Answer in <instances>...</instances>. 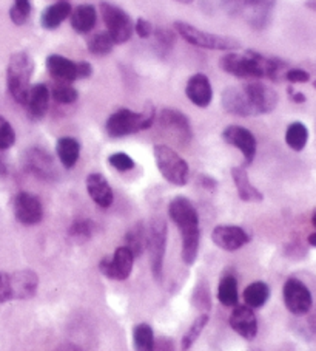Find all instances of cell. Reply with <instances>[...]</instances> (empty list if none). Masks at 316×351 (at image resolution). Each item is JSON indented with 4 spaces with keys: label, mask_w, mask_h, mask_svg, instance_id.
<instances>
[{
    "label": "cell",
    "mask_w": 316,
    "mask_h": 351,
    "mask_svg": "<svg viewBox=\"0 0 316 351\" xmlns=\"http://www.w3.org/2000/svg\"><path fill=\"white\" fill-rule=\"evenodd\" d=\"M220 65L226 73L242 77V80L269 77L272 81H281L282 73L285 76L289 66L282 59L267 58L264 54L253 50H247L244 53H228L221 59Z\"/></svg>",
    "instance_id": "cell-1"
},
{
    "label": "cell",
    "mask_w": 316,
    "mask_h": 351,
    "mask_svg": "<svg viewBox=\"0 0 316 351\" xmlns=\"http://www.w3.org/2000/svg\"><path fill=\"white\" fill-rule=\"evenodd\" d=\"M168 215L181 232L182 258L187 265H193L196 262L200 240L198 210L190 199L179 195L168 204Z\"/></svg>",
    "instance_id": "cell-2"
},
{
    "label": "cell",
    "mask_w": 316,
    "mask_h": 351,
    "mask_svg": "<svg viewBox=\"0 0 316 351\" xmlns=\"http://www.w3.org/2000/svg\"><path fill=\"white\" fill-rule=\"evenodd\" d=\"M156 121V108L148 104L142 108V112H133L130 108H119L110 114L107 119L105 129L111 138H124L133 133L150 129Z\"/></svg>",
    "instance_id": "cell-3"
},
{
    "label": "cell",
    "mask_w": 316,
    "mask_h": 351,
    "mask_svg": "<svg viewBox=\"0 0 316 351\" xmlns=\"http://www.w3.org/2000/svg\"><path fill=\"white\" fill-rule=\"evenodd\" d=\"M34 73V62L25 51L14 53L10 58L7 69L8 92L17 104L27 106L28 93L31 88V76Z\"/></svg>",
    "instance_id": "cell-4"
},
{
    "label": "cell",
    "mask_w": 316,
    "mask_h": 351,
    "mask_svg": "<svg viewBox=\"0 0 316 351\" xmlns=\"http://www.w3.org/2000/svg\"><path fill=\"white\" fill-rule=\"evenodd\" d=\"M174 29L187 44L193 47L204 48V50H220V51H235L241 48V42L228 36L215 34L210 32L190 25L188 22H174Z\"/></svg>",
    "instance_id": "cell-5"
},
{
    "label": "cell",
    "mask_w": 316,
    "mask_h": 351,
    "mask_svg": "<svg viewBox=\"0 0 316 351\" xmlns=\"http://www.w3.org/2000/svg\"><path fill=\"white\" fill-rule=\"evenodd\" d=\"M156 166L168 183L174 186H185L190 178V167L182 156L166 144L155 146Z\"/></svg>",
    "instance_id": "cell-6"
},
{
    "label": "cell",
    "mask_w": 316,
    "mask_h": 351,
    "mask_svg": "<svg viewBox=\"0 0 316 351\" xmlns=\"http://www.w3.org/2000/svg\"><path fill=\"white\" fill-rule=\"evenodd\" d=\"M99 10L103 23L107 27V33L110 34L114 44L122 45L125 42H129L133 32H135V23H133L130 14L118 5L110 2H101Z\"/></svg>",
    "instance_id": "cell-7"
},
{
    "label": "cell",
    "mask_w": 316,
    "mask_h": 351,
    "mask_svg": "<svg viewBox=\"0 0 316 351\" xmlns=\"http://www.w3.org/2000/svg\"><path fill=\"white\" fill-rule=\"evenodd\" d=\"M167 246V223L162 219H155L147 229V247L150 251L151 271L157 280H161L163 269V257Z\"/></svg>",
    "instance_id": "cell-8"
},
{
    "label": "cell",
    "mask_w": 316,
    "mask_h": 351,
    "mask_svg": "<svg viewBox=\"0 0 316 351\" xmlns=\"http://www.w3.org/2000/svg\"><path fill=\"white\" fill-rule=\"evenodd\" d=\"M23 165L25 169L33 173L34 177L45 181H53L57 178V169L53 156L47 150L40 147H31L25 152L23 156Z\"/></svg>",
    "instance_id": "cell-9"
},
{
    "label": "cell",
    "mask_w": 316,
    "mask_h": 351,
    "mask_svg": "<svg viewBox=\"0 0 316 351\" xmlns=\"http://www.w3.org/2000/svg\"><path fill=\"white\" fill-rule=\"evenodd\" d=\"M133 262H135V256L127 246H120L111 258L105 257L101 260L99 269L103 276L113 280H125L131 274Z\"/></svg>",
    "instance_id": "cell-10"
},
{
    "label": "cell",
    "mask_w": 316,
    "mask_h": 351,
    "mask_svg": "<svg viewBox=\"0 0 316 351\" xmlns=\"http://www.w3.org/2000/svg\"><path fill=\"white\" fill-rule=\"evenodd\" d=\"M14 215L22 225H38L44 219V206H42L38 195H33L29 192H21L14 198Z\"/></svg>",
    "instance_id": "cell-11"
},
{
    "label": "cell",
    "mask_w": 316,
    "mask_h": 351,
    "mask_svg": "<svg viewBox=\"0 0 316 351\" xmlns=\"http://www.w3.org/2000/svg\"><path fill=\"white\" fill-rule=\"evenodd\" d=\"M284 302L290 313L302 316L312 308V294L298 278H289L284 285Z\"/></svg>",
    "instance_id": "cell-12"
},
{
    "label": "cell",
    "mask_w": 316,
    "mask_h": 351,
    "mask_svg": "<svg viewBox=\"0 0 316 351\" xmlns=\"http://www.w3.org/2000/svg\"><path fill=\"white\" fill-rule=\"evenodd\" d=\"M159 124L166 132L172 135L181 143H190L193 138V129L188 118L184 113L176 110V108H163L159 113Z\"/></svg>",
    "instance_id": "cell-13"
},
{
    "label": "cell",
    "mask_w": 316,
    "mask_h": 351,
    "mask_svg": "<svg viewBox=\"0 0 316 351\" xmlns=\"http://www.w3.org/2000/svg\"><path fill=\"white\" fill-rule=\"evenodd\" d=\"M244 88L248 95V99H250L254 114L272 113L276 108L279 96L273 87L265 86L263 82H252L244 86Z\"/></svg>",
    "instance_id": "cell-14"
},
{
    "label": "cell",
    "mask_w": 316,
    "mask_h": 351,
    "mask_svg": "<svg viewBox=\"0 0 316 351\" xmlns=\"http://www.w3.org/2000/svg\"><path fill=\"white\" fill-rule=\"evenodd\" d=\"M222 138L230 146L238 149L244 155L246 161L250 165L254 155H256V138L253 136L250 130L242 125H228L222 132Z\"/></svg>",
    "instance_id": "cell-15"
},
{
    "label": "cell",
    "mask_w": 316,
    "mask_h": 351,
    "mask_svg": "<svg viewBox=\"0 0 316 351\" xmlns=\"http://www.w3.org/2000/svg\"><path fill=\"white\" fill-rule=\"evenodd\" d=\"M211 240L216 246L222 247L226 251H236L248 243V234L239 226L221 225L216 226L211 232Z\"/></svg>",
    "instance_id": "cell-16"
},
{
    "label": "cell",
    "mask_w": 316,
    "mask_h": 351,
    "mask_svg": "<svg viewBox=\"0 0 316 351\" xmlns=\"http://www.w3.org/2000/svg\"><path fill=\"white\" fill-rule=\"evenodd\" d=\"M185 95L187 98L190 99L192 104L200 108H205L211 104V101H213V87H211L209 77L202 73H196L188 80Z\"/></svg>",
    "instance_id": "cell-17"
},
{
    "label": "cell",
    "mask_w": 316,
    "mask_h": 351,
    "mask_svg": "<svg viewBox=\"0 0 316 351\" xmlns=\"http://www.w3.org/2000/svg\"><path fill=\"white\" fill-rule=\"evenodd\" d=\"M222 106L228 113L236 114V117H254V112L244 86L227 87L224 90Z\"/></svg>",
    "instance_id": "cell-18"
},
{
    "label": "cell",
    "mask_w": 316,
    "mask_h": 351,
    "mask_svg": "<svg viewBox=\"0 0 316 351\" xmlns=\"http://www.w3.org/2000/svg\"><path fill=\"white\" fill-rule=\"evenodd\" d=\"M47 70L56 82L71 84L77 81V62L62 54H50L45 60Z\"/></svg>",
    "instance_id": "cell-19"
},
{
    "label": "cell",
    "mask_w": 316,
    "mask_h": 351,
    "mask_svg": "<svg viewBox=\"0 0 316 351\" xmlns=\"http://www.w3.org/2000/svg\"><path fill=\"white\" fill-rule=\"evenodd\" d=\"M230 326L242 336L247 341H252V339L256 337L258 335V322L256 316H254L253 308L250 306H236L235 311L230 316Z\"/></svg>",
    "instance_id": "cell-20"
},
{
    "label": "cell",
    "mask_w": 316,
    "mask_h": 351,
    "mask_svg": "<svg viewBox=\"0 0 316 351\" xmlns=\"http://www.w3.org/2000/svg\"><path fill=\"white\" fill-rule=\"evenodd\" d=\"M10 278H11V293H13V299L27 300V299L34 298L39 285V278L34 271H29V269L17 271L14 274H10Z\"/></svg>",
    "instance_id": "cell-21"
},
{
    "label": "cell",
    "mask_w": 316,
    "mask_h": 351,
    "mask_svg": "<svg viewBox=\"0 0 316 351\" xmlns=\"http://www.w3.org/2000/svg\"><path fill=\"white\" fill-rule=\"evenodd\" d=\"M275 5L276 0H242V8L247 13V21L256 29L267 27Z\"/></svg>",
    "instance_id": "cell-22"
},
{
    "label": "cell",
    "mask_w": 316,
    "mask_h": 351,
    "mask_svg": "<svg viewBox=\"0 0 316 351\" xmlns=\"http://www.w3.org/2000/svg\"><path fill=\"white\" fill-rule=\"evenodd\" d=\"M87 191L90 193L91 199H93L97 206H101V208L107 209L113 204V199H114L113 189L102 173L94 172V173L88 175Z\"/></svg>",
    "instance_id": "cell-23"
},
{
    "label": "cell",
    "mask_w": 316,
    "mask_h": 351,
    "mask_svg": "<svg viewBox=\"0 0 316 351\" xmlns=\"http://www.w3.org/2000/svg\"><path fill=\"white\" fill-rule=\"evenodd\" d=\"M50 88L45 84H34L29 88L27 108L28 114L31 119H42L48 112V106H50Z\"/></svg>",
    "instance_id": "cell-24"
},
{
    "label": "cell",
    "mask_w": 316,
    "mask_h": 351,
    "mask_svg": "<svg viewBox=\"0 0 316 351\" xmlns=\"http://www.w3.org/2000/svg\"><path fill=\"white\" fill-rule=\"evenodd\" d=\"M73 11L71 3L68 0H59V2L50 5L44 11H42L40 16V25L45 29H56L57 27L62 25V23L68 19Z\"/></svg>",
    "instance_id": "cell-25"
},
{
    "label": "cell",
    "mask_w": 316,
    "mask_h": 351,
    "mask_svg": "<svg viewBox=\"0 0 316 351\" xmlns=\"http://www.w3.org/2000/svg\"><path fill=\"white\" fill-rule=\"evenodd\" d=\"M97 13L96 8L90 3L79 5L70 14L71 28L79 34H88L96 27Z\"/></svg>",
    "instance_id": "cell-26"
},
{
    "label": "cell",
    "mask_w": 316,
    "mask_h": 351,
    "mask_svg": "<svg viewBox=\"0 0 316 351\" xmlns=\"http://www.w3.org/2000/svg\"><path fill=\"white\" fill-rule=\"evenodd\" d=\"M232 177L236 184V189H238V195L242 202H248V203L263 202L264 195L250 183V178H248V173L244 167H233Z\"/></svg>",
    "instance_id": "cell-27"
},
{
    "label": "cell",
    "mask_w": 316,
    "mask_h": 351,
    "mask_svg": "<svg viewBox=\"0 0 316 351\" xmlns=\"http://www.w3.org/2000/svg\"><path fill=\"white\" fill-rule=\"evenodd\" d=\"M56 152L60 165L65 169H73L76 166L79 156H81V144H79V141L75 138L64 136L57 139Z\"/></svg>",
    "instance_id": "cell-28"
},
{
    "label": "cell",
    "mask_w": 316,
    "mask_h": 351,
    "mask_svg": "<svg viewBox=\"0 0 316 351\" xmlns=\"http://www.w3.org/2000/svg\"><path fill=\"white\" fill-rule=\"evenodd\" d=\"M125 241H127V247L131 251V254L135 257H139L141 254L145 251L147 247V228H145L144 223H136L129 232L125 235Z\"/></svg>",
    "instance_id": "cell-29"
},
{
    "label": "cell",
    "mask_w": 316,
    "mask_h": 351,
    "mask_svg": "<svg viewBox=\"0 0 316 351\" xmlns=\"http://www.w3.org/2000/svg\"><path fill=\"white\" fill-rule=\"evenodd\" d=\"M307 141H308V130L306 125L300 123V121L291 123L287 127V132H285V143H287V146L291 150H295V152H301V150L306 147Z\"/></svg>",
    "instance_id": "cell-30"
},
{
    "label": "cell",
    "mask_w": 316,
    "mask_h": 351,
    "mask_svg": "<svg viewBox=\"0 0 316 351\" xmlns=\"http://www.w3.org/2000/svg\"><path fill=\"white\" fill-rule=\"evenodd\" d=\"M270 295V288L264 282H254L248 285L244 291V302L250 308H261Z\"/></svg>",
    "instance_id": "cell-31"
},
{
    "label": "cell",
    "mask_w": 316,
    "mask_h": 351,
    "mask_svg": "<svg viewBox=\"0 0 316 351\" xmlns=\"http://www.w3.org/2000/svg\"><path fill=\"white\" fill-rule=\"evenodd\" d=\"M114 45L116 44H114L113 39L110 38V34H108L107 32L93 34L87 40L88 51L93 54V56H97V58H102V56H107V54H110L113 51Z\"/></svg>",
    "instance_id": "cell-32"
},
{
    "label": "cell",
    "mask_w": 316,
    "mask_h": 351,
    "mask_svg": "<svg viewBox=\"0 0 316 351\" xmlns=\"http://www.w3.org/2000/svg\"><path fill=\"white\" fill-rule=\"evenodd\" d=\"M218 299L224 306H236L238 304V283L235 277L228 276L222 278L218 287Z\"/></svg>",
    "instance_id": "cell-33"
},
{
    "label": "cell",
    "mask_w": 316,
    "mask_h": 351,
    "mask_svg": "<svg viewBox=\"0 0 316 351\" xmlns=\"http://www.w3.org/2000/svg\"><path fill=\"white\" fill-rule=\"evenodd\" d=\"M133 341H135L136 351H155V335L147 324L136 326L133 332Z\"/></svg>",
    "instance_id": "cell-34"
},
{
    "label": "cell",
    "mask_w": 316,
    "mask_h": 351,
    "mask_svg": "<svg viewBox=\"0 0 316 351\" xmlns=\"http://www.w3.org/2000/svg\"><path fill=\"white\" fill-rule=\"evenodd\" d=\"M155 47H156V51L159 56H166L168 51H172V48L176 44V36L170 28H156L155 32Z\"/></svg>",
    "instance_id": "cell-35"
},
{
    "label": "cell",
    "mask_w": 316,
    "mask_h": 351,
    "mask_svg": "<svg viewBox=\"0 0 316 351\" xmlns=\"http://www.w3.org/2000/svg\"><path fill=\"white\" fill-rule=\"evenodd\" d=\"M51 96L59 104H73L79 98V92L71 86V84L56 82V86L51 90Z\"/></svg>",
    "instance_id": "cell-36"
},
{
    "label": "cell",
    "mask_w": 316,
    "mask_h": 351,
    "mask_svg": "<svg viewBox=\"0 0 316 351\" xmlns=\"http://www.w3.org/2000/svg\"><path fill=\"white\" fill-rule=\"evenodd\" d=\"M209 324V314H200V316L194 320L190 328L185 332V336L182 337V350H188L192 345L196 342L200 332L205 328V325Z\"/></svg>",
    "instance_id": "cell-37"
},
{
    "label": "cell",
    "mask_w": 316,
    "mask_h": 351,
    "mask_svg": "<svg viewBox=\"0 0 316 351\" xmlns=\"http://www.w3.org/2000/svg\"><path fill=\"white\" fill-rule=\"evenodd\" d=\"M96 229V225L88 219H79L71 223V226L68 229V234L71 237L79 239V240H87L93 235Z\"/></svg>",
    "instance_id": "cell-38"
},
{
    "label": "cell",
    "mask_w": 316,
    "mask_h": 351,
    "mask_svg": "<svg viewBox=\"0 0 316 351\" xmlns=\"http://www.w3.org/2000/svg\"><path fill=\"white\" fill-rule=\"evenodd\" d=\"M31 14V2L29 0H14V5L10 10V17L16 25H23Z\"/></svg>",
    "instance_id": "cell-39"
},
{
    "label": "cell",
    "mask_w": 316,
    "mask_h": 351,
    "mask_svg": "<svg viewBox=\"0 0 316 351\" xmlns=\"http://www.w3.org/2000/svg\"><path fill=\"white\" fill-rule=\"evenodd\" d=\"M16 143V132L7 119L0 117V150H7Z\"/></svg>",
    "instance_id": "cell-40"
},
{
    "label": "cell",
    "mask_w": 316,
    "mask_h": 351,
    "mask_svg": "<svg viewBox=\"0 0 316 351\" xmlns=\"http://www.w3.org/2000/svg\"><path fill=\"white\" fill-rule=\"evenodd\" d=\"M108 162L119 172H129L131 169H135V161L131 160L130 155H127L124 152L113 154L110 158H108Z\"/></svg>",
    "instance_id": "cell-41"
},
{
    "label": "cell",
    "mask_w": 316,
    "mask_h": 351,
    "mask_svg": "<svg viewBox=\"0 0 316 351\" xmlns=\"http://www.w3.org/2000/svg\"><path fill=\"white\" fill-rule=\"evenodd\" d=\"M13 300V293H11V278L8 272H0V304Z\"/></svg>",
    "instance_id": "cell-42"
},
{
    "label": "cell",
    "mask_w": 316,
    "mask_h": 351,
    "mask_svg": "<svg viewBox=\"0 0 316 351\" xmlns=\"http://www.w3.org/2000/svg\"><path fill=\"white\" fill-rule=\"evenodd\" d=\"M285 80L290 84H306L310 81V73L301 69H290L285 71Z\"/></svg>",
    "instance_id": "cell-43"
},
{
    "label": "cell",
    "mask_w": 316,
    "mask_h": 351,
    "mask_svg": "<svg viewBox=\"0 0 316 351\" xmlns=\"http://www.w3.org/2000/svg\"><path fill=\"white\" fill-rule=\"evenodd\" d=\"M153 25L144 17H139V19L135 22V33L139 36L141 39H148L151 34H153Z\"/></svg>",
    "instance_id": "cell-44"
},
{
    "label": "cell",
    "mask_w": 316,
    "mask_h": 351,
    "mask_svg": "<svg viewBox=\"0 0 316 351\" xmlns=\"http://www.w3.org/2000/svg\"><path fill=\"white\" fill-rule=\"evenodd\" d=\"M91 75H93V65L85 60L77 62V80H87Z\"/></svg>",
    "instance_id": "cell-45"
},
{
    "label": "cell",
    "mask_w": 316,
    "mask_h": 351,
    "mask_svg": "<svg viewBox=\"0 0 316 351\" xmlns=\"http://www.w3.org/2000/svg\"><path fill=\"white\" fill-rule=\"evenodd\" d=\"M289 95H290V99L293 101V102H296V104H302V102L307 101L306 95L301 93V92H295V90L291 88V87H289Z\"/></svg>",
    "instance_id": "cell-46"
},
{
    "label": "cell",
    "mask_w": 316,
    "mask_h": 351,
    "mask_svg": "<svg viewBox=\"0 0 316 351\" xmlns=\"http://www.w3.org/2000/svg\"><path fill=\"white\" fill-rule=\"evenodd\" d=\"M224 7H227L228 10H238L239 7H242V0H221Z\"/></svg>",
    "instance_id": "cell-47"
},
{
    "label": "cell",
    "mask_w": 316,
    "mask_h": 351,
    "mask_svg": "<svg viewBox=\"0 0 316 351\" xmlns=\"http://www.w3.org/2000/svg\"><path fill=\"white\" fill-rule=\"evenodd\" d=\"M54 351H82V350L75 343H62V345H59V347Z\"/></svg>",
    "instance_id": "cell-48"
},
{
    "label": "cell",
    "mask_w": 316,
    "mask_h": 351,
    "mask_svg": "<svg viewBox=\"0 0 316 351\" xmlns=\"http://www.w3.org/2000/svg\"><path fill=\"white\" fill-rule=\"evenodd\" d=\"M200 181H202L204 187H210V189H215V187H216V181L213 178H210V177H205V175L200 177Z\"/></svg>",
    "instance_id": "cell-49"
},
{
    "label": "cell",
    "mask_w": 316,
    "mask_h": 351,
    "mask_svg": "<svg viewBox=\"0 0 316 351\" xmlns=\"http://www.w3.org/2000/svg\"><path fill=\"white\" fill-rule=\"evenodd\" d=\"M7 165H5L3 162V160L0 158V175H2V177H5V175H7Z\"/></svg>",
    "instance_id": "cell-50"
},
{
    "label": "cell",
    "mask_w": 316,
    "mask_h": 351,
    "mask_svg": "<svg viewBox=\"0 0 316 351\" xmlns=\"http://www.w3.org/2000/svg\"><path fill=\"white\" fill-rule=\"evenodd\" d=\"M306 7H307L308 10L315 11V13H316V0H307V2H306Z\"/></svg>",
    "instance_id": "cell-51"
},
{
    "label": "cell",
    "mask_w": 316,
    "mask_h": 351,
    "mask_svg": "<svg viewBox=\"0 0 316 351\" xmlns=\"http://www.w3.org/2000/svg\"><path fill=\"white\" fill-rule=\"evenodd\" d=\"M307 240H308V243H310V245H312V246H315V247H316V232L310 234Z\"/></svg>",
    "instance_id": "cell-52"
},
{
    "label": "cell",
    "mask_w": 316,
    "mask_h": 351,
    "mask_svg": "<svg viewBox=\"0 0 316 351\" xmlns=\"http://www.w3.org/2000/svg\"><path fill=\"white\" fill-rule=\"evenodd\" d=\"M176 2H179V3H185V5H188V3H193V0H176Z\"/></svg>",
    "instance_id": "cell-53"
},
{
    "label": "cell",
    "mask_w": 316,
    "mask_h": 351,
    "mask_svg": "<svg viewBox=\"0 0 316 351\" xmlns=\"http://www.w3.org/2000/svg\"><path fill=\"white\" fill-rule=\"evenodd\" d=\"M312 223H313V226H315V229H316V213H315L313 217H312Z\"/></svg>",
    "instance_id": "cell-54"
},
{
    "label": "cell",
    "mask_w": 316,
    "mask_h": 351,
    "mask_svg": "<svg viewBox=\"0 0 316 351\" xmlns=\"http://www.w3.org/2000/svg\"><path fill=\"white\" fill-rule=\"evenodd\" d=\"M313 87H315V88H316V81H315V82H313Z\"/></svg>",
    "instance_id": "cell-55"
}]
</instances>
